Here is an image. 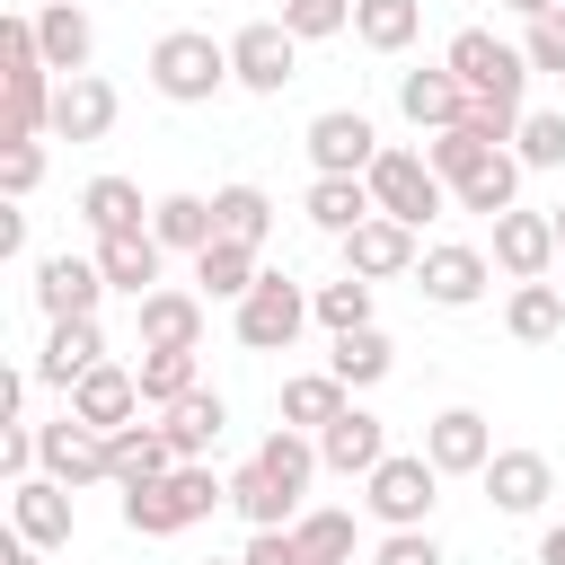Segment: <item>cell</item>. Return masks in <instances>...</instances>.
I'll return each instance as SVG.
<instances>
[{
	"label": "cell",
	"instance_id": "44dd1931",
	"mask_svg": "<svg viewBox=\"0 0 565 565\" xmlns=\"http://www.w3.org/2000/svg\"><path fill=\"white\" fill-rule=\"evenodd\" d=\"M71 486H53V477H26V486H9V530L26 539V547H71Z\"/></svg>",
	"mask_w": 565,
	"mask_h": 565
},
{
	"label": "cell",
	"instance_id": "9a60e30c",
	"mask_svg": "<svg viewBox=\"0 0 565 565\" xmlns=\"http://www.w3.org/2000/svg\"><path fill=\"white\" fill-rule=\"evenodd\" d=\"M397 115L433 141V132H450V124H468V88H459V71L450 62H424V71H397Z\"/></svg>",
	"mask_w": 565,
	"mask_h": 565
},
{
	"label": "cell",
	"instance_id": "d6a6232c",
	"mask_svg": "<svg viewBox=\"0 0 565 565\" xmlns=\"http://www.w3.org/2000/svg\"><path fill=\"white\" fill-rule=\"evenodd\" d=\"M106 468H115V486H150V477L177 468V450H168L159 424H124V433H106Z\"/></svg>",
	"mask_w": 565,
	"mask_h": 565
},
{
	"label": "cell",
	"instance_id": "4fadbf2b",
	"mask_svg": "<svg viewBox=\"0 0 565 565\" xmlns=\"http://www.w3.org/2000/svg\"><path fill=\"white\" fill-rule=\"evenodd\" d=\"M415 265H424V247H415V230L388 221V212H371V221L344 238V274H362V282H415Z\"/></svg>",
	"mask_w": 565,
	"mask_h": 565
},
{
	"label": "cell",
	"instance_id": "bcb514c9",
	"mask_svg": "<svg viewBox=\"0 0 565 565\" xmlns=\"http://www.w3.org/2000/svg\"><path fill=\"white\" fill-rule=\"evenodd\" d=\"M371 565H450V556H441V539H433V530H380Z\"/></svg>",
	"mask_w": 565,
	"mask_h": 565
},
{
	"label": "cell",
	"instance_id": "ac0fdd59",
	"mask_svg": "<svg viewBox=\"0 0 565 565\" xmlns=\"http://www.w3.org/2000/svg\"><path fill=\"white\" fill-rule=\"evenodd\" d=\"M115 115H124V97H115V79H97V71H79V79L53 88V141H106Z\"/></svg>",
	"mask_w": 565,
	"mask_h": 565
},
{
	"label": "cell",
	"instance_id": "f907efd6",
	"mask_svg": "<svg viewBox=\"0 0 565 565\" xmlns=\"http://www.w3.org/2000/svg\"><path fill=\"white\" fill-rule=\"evenodd\" d=\"M503 9H512V18H521V26H530V18H556V9H565V0H503Z\"/></svg>",
	"mask_w": 565,
	"mask_h": 565
},
{
	"label": "cell",
	"instance_id": "5bb4252c",
	"mask_svg": "<svg viewBox=\"0 0 565 565\" xmlns=\"http://www.w3.org/2000/svg\"><path fill=\"white\" fill-rule=\"evenodd\" d=\"M494 450H503V441H494V424H486L477 406H441V415L424 424V459H433L441 477H486Z\"/></svg>",
	"mask_w": 565,
	"mask_h": 565
},
{
	"label": "cell",
	"instance_id": "d6986e66",
	"mask_svg": "<svg viewBox=\"0 0 565 565\" xmlns=\"http://www.w3.org/2000/svg\"><path fill=\"white\" fill-rule=\"evenodd\" d=\"M556 256H565V247H556V221H547V212H503V221H494V265H503L512 282H547Z\"/></svg>",
	"mask_w": 565,
	"mask_h": 565
},
{
	"label": "cell",
	"instance_id": "2e32d148",
	"mask_svg": "<svg viewBox=\"0 0 565 565\" xmlns=\"http://www.w3.org/2000/svg\"><path fill=\"white\" fill-rule=\"evenodd\" d=\"M97 300H106V274H97V256H44L35 265V309H44V327L53 318H97Z\"/></svg>",
	"mask_w": 565,
	"mask_h": 565
},
{
	"label": "cell",
	"instance_id": "8d00e7d4",
	"mask_svg": "<svg viewBox=\"0 0 565 565\" xmlns=\"http://www.w3.org/2000/svg\"><path fill=\"white\" fill-rule=\"evenodd\" d=\"M327 371H335L344 388H380V380L397 371V344H388L380 327H353V335H335V353H327Z\"/></svg>",
	"mask_w": 565,
	"mask_h": 565
},
{
	"label": "cell",
	"instance_id": "ba28073f",
	"mask_svg": "<svg viewBox=\"0 0 565 565\" xmlns=\"http://www.w3.org/2000/svg\"><path fill=\"white\" fill-rule=\"evenodd\" d=\"M300 150H309L318 177H371V159H380L388 141H380V124H371L362 106H327V115H309V141H300Z\"/></svg>",
	"mask_w": 565,
	"mask_h": 565
},
{
	"label": "cell",
	"instance_id": "d590c367",
	"mask_svg": "<svg viewBox=\"0 0 565 565\" xmlns=\"http://www.w3.org/2000/svg\"><path fill=\"white\" fill-rule=\"evenodd\" d=\"M291 547H300V565H353V512L344 503H309L291 521Z\"/></svg>",
	"mask_w": 565,
	"mask_h": 565
},
{
	"label": "cell",
	"instance_id": "d4e9b609",
	"mask_svg": "<svg viewBox=\"0 0 565 565\" xmlns=\"http://www.w3.org/2000/svg\"><path fill=\"white\" fill-rule=\"evenodd\" d=\"M300 212H309V230H327V238L344 247V238H353V230H362L380 203H371V185H362V177H309Z\"/></svg>",
	"mask_w": 565,
	"mask_h": 565
},
{
	"label": "cell",
	"instance_id": "f546056e",
	"mask_svg": "<svg viewBox=\"0 0 565 565\" xmlns=\"http://www.w3.org/2000/svg\"><path fill=\"white\" fill-rule=\"evenodd\" d=\"M79 221H88V238H115V230H150V203H141L132 177H88L79 185Z\"/></svg>",
	"mask_w": 565,
	"mask_h": 565
},
{
	"label": "cell",
	"instance_id": "7a4b0ae2",
	"mask_svg": "<svg viewBox=\"0 0 565 565\" xmlns=\"http://www.w3.org/2000/svg\"><path fill=\"white\" fill-rule=\"evenodd\" d=\"M150 88L168 97V106H212L221 88H238V71H230V35H203V26H168L159 44H150Z\"/></svg>",
	"mask_w": 565,
	"mask_h": 565
},
{
	"label": "cell",
	"instance_id": "6da1fadb",
	"mask_svg": "<svg viewBox=\"0 0 565 565\" xmlns=\"http://www.w3.org/2000/svg\"><path fill=\"white\" fill-rule=\"evenodd\" d=\"M221 503H230V477H212V459H177L168 477L124 486V530L132 539H177V530L212 521Z\"/></svg>",
	"mask_w": 565,
	"mask_h": 565
},
{
	"label": "cell",
	"instance_id": "5b68a950",
	"mask_svg": "<svg viewBox=\"0 0 565 565\" xmlns=\"http://www.w3.org/2000/svg\"><path fill=\"white\" fill-rule=\"evenodd\" d=\"M362 185H371V203H380L388 221H406V230H424V221L459 212V203H450V185L433 177V159H424V150H406V141H388V150L371 159V177H362Z\"/></svg>",
	"mask_w": 565,
	"mask_h": 565
},
{
	"label": "cell",
	"instance_id": "f1b7e54d",
	"mask_svg": "<svg viewBox=\"0 0 565 565\" xmlns=\"http://www.w3.org/2000/svg\"><path fill=\"white\" fill-rule=\"evenodd\" d=\"M159 433H168L177 459H203V450L230 433V397H221V388H194V397H177V406L159 415Z\"/></svg>",
	"mask_w": 565,
	"mask_h": 565
},
{
	"label": "cell",
	"instance_id": "ab89813d",
	"mask_svg": "<svg viewBox=\"0 0 565 565\" xmlns=\"http://www.w3.org/2000/svg\"><path fill=\"white\" fill-rule=\"evenodd\" d=\"M450 203H459V212H477V221H503V212H521V159L503 150V159H494V168H477V177H468Z\"/></svg>",
	"mask_w": 565,
	"mask_h": 565
},
{
	"label": "cell",
	"instance_id": "db71d44e",
	"mask_svg": "<svg viewBox=\"0 0 565 565\" xmlns=\"http://www.w3.org/2000/svg\"><path fill=\"white\" fill-rule=\"evenodd\" d=\"M547 221H556V247H565V203H556V212H547Z\"/></svg>",
	"mask_w": 565,
	"mask_h": 565
},
{
	"label": "cell",
	"instance_id": "f6af8a7d",
	"mask_svg": "<svg viewBox=\"0 0 565 565\" xmlns=\"http://www.w3.org/2000/svg\"><path fill=\"white\" fill-rule=\"evenodd\" d=\"M521 62H530V71H556V79H565V9H556V18H530V26H521Z\"/></svg>",
	"mask_w": 565,
	"mask_h": 565
},
{
	"label": "cell",
	"instance_id": "7bdbcfd3",
	"mask_svg": "<svg viewBox=\"0 0 565 565\" xmlns=\"http://www.w3.org/2000/svg\"><path fill=\"white\" fill-rule=\"evenodd\" d=\"M512 159L521 168H565V106H530L521 132H512Z\"/></svg>",
	"mask_w": 565,
	"mask_h": 565
},
{
	"label": "cell",
	"instance_id": "7c38bea8",
	"mask_svg": "<svg viewBox=\"0 0 565 565\" xmlns=\"http://www.w3.org/2000/svg\"><path fill=\"white\" fill-rule=\"evenodd\" d=\"M132 335L141 353H203V291L159 282L150 300H132Z\"/></svg>",
	"mask_w": 565,
	"mask_h": 565
},
{
	"label": "cell",
	"instance_id": "9c48e42d",
	"mask_svg": "<svg viewBox=\"0 0 565 565\" xmlns=\"http://www.w3.org/2000/svg\"><path fill=\"white\" fill-rule=\"evenodd\" d=\"M486 282H494V256H486V247H468V238H433V247H424V265H415V291H424L433 309H477V300H486Z\"/></svg>",
	"mask_w": 565,
	"mask_h": 565
},
{
	"label": "cell",
	"instance_id": "7dc6e473",
	"mask_svg": "<svg viewBox=\"0 0 565 565\" xmlns=\"http://www.w3.org/2000/svg\"><path fill=\"white\" fill-rule=\"evenodd\" d=\"M0 185H9V203H26L44 185V141H9L0 150Z\"/></svg>",
	"mask_w": 565,
	"mask_h": 565
},
{
	"label": "cell",
	"instance_id": "b9f144b4",
	"mask_svg": "<svg viewBox=\"0 0 565 565\" xmlns=\"http://www.w3.org/2000/svg\"><path fill=\"white\" fill-rule=\"evenodd\" d=\"M132 371H141V406H150V415H168L177 397L203 388V362H194V353H141Z\"/></svg>",
	"mask_w": 565,
	"mask_h": 565
},
{
	"label": "cell",
	"instance_id": "11a10c76",
	"mask_svg": "<svg viewBox=\"0 0 565 565\" xmlns=\"http://www.w3.org/2000/svg\"><path fill=\"white\" fill-rule=\"evenodd\" d=\"M203 565H238V556H203Z\"/></svg>",
	"mask_w": 565,
	"mask_h": 565
},
{
	"label": "cell",
	"instance_id": "681fc988",
	"mask_svg": "<svg viewBox=\"0 0 565 565\" xmlns=\"http://www.w3.org/2000/svg\"><path fill=\"white\" fill-rule=\"evenodd\" d=\"M0 256H26V212H0Z\"/></svg>",
	"mask_w": 565,
	"mask_h": 565
},
{
	"label": "cell",
	"instance_id": "74e56055",
	"mask_svg": "<svg viewBox=\"0 0 565 565\" xmlns=\"http://www.w3.org/2000/svg\"><path fill=\"white\" fill-rule=\"evenodd\" d=\"M424 159H433V177H441V185L459 194V185H468L477 168H494L503 150H494L486 132H468V124H450V132H433V141H424Z\"/></svg>",
	"mask_w": 565,
	"mask_h": 565
},
{
	"label": "cell",
	"instance_id": "4dcf8cb0",
	"mask_svg": "<svg viewBox=\"0 0 565 565\" xmlns=\"http://www.w3.org/2000/svg\"><path fill=\"white\" fill-rule=\"evenodd\" d=\"M230 512H238L247 530H291L309 503H300V494H282V486H274V477L247 459V468H230Z\"/></svg>",
	"mask_w": 565,
	"mask_h": 565
},
{
	"label": "cell",
	"instance_id": "484cf974",
	"mask_svg": "<svg viewBox=\"0 0 565 565\" xmlns=\"http://www.w3.org/2000/svg\"><path fill=\"white\" fill-rule=\"evenodd\" d=\"M256 282H265V247H238V238H212V247L194 256V291H203V300H230V309H238V300H247Z\"/></svg>",
	"mask_w": 565,
	"mask_h": 565
},
{
	"label": "cell",
	"instance_id": "8fae6325",
	"mask_svg": "<svg viewBox=\"0 0 565 565\" xmlns=\"http://www.w3.org/2000/svg\"><path fill=\"white\" fill-rule=\"evenodd\" d=\"M477 486H486V503H494L503 521H530V512H547V494H556V459L512 441V450H494V459H486V477H477Z\"/></svg>",
	"mask_w": 565,
	"mask_h": 565
},
{
	"label": "cell",
	"instance_id": "52a82bcc",
	"mask_svg": "<svg viewBox=\"0 0 565 565\" xmlns=\"http://www.w3.org/2000/svg\"><path fill=\"white\" fill-rule=\"evenodd\" d=\"M230 318H238V344H247V353H291L300 327H309V291H300L291 274H265Z\"/></svg>",
	"mask_w": 565,
	"mask_h": 565
},
{
	"label": "cell",
	"instance_id": "8992f818",
	"mask_svg": "<svg viewBox=\"0 0 565 565\" xmlns=\"http://www.w3.org/2000/svg\"><path fill=\"white\" fill-rule=\"evenodd\" d=\"M230 71H238L247 97H282V88L300 79V35H291L282 18H247V26L230 35Z\"/></svg>",
	"mask_w": 565,
	"mask_h": 565
},
{
	"label": "cell",
	"instance_id": "60d3db41",
	"mask_svg": "<svg viewBox=\"0 0 565 565\" xmlns=\"http://www.w3.org/2000/svg\"><path fill=\"white\" fill-rule=\"evenodd\" d=\"M371 291H380V282L335 274V282H318V291H309V318H318L327 335H353V327H371Z\"/></svg>",
	"mask_w": 565,
	"mask_h": 565
},
{
	"label": "cell",
	"instance_id": "7402d4cb",
	"mask_svg": "<svg viewBox=\"0 0 565 565\" xmlns=\"http://www.w3.org/2000/svg\"><path fill=\"white\" fill-rule=\"evenodd\" d=\"M35 53H44V71H53V79H79V71H88V53H97L88 9H79V0H44V9H35Z\"/></svg>",
	"mask_w": 565,
	"mask_h": 565
},
{
	"label": "cell",
	"instance_id": "277c9868",
	"mask_svg": "<svg viewBox=\"0 0 565 565\" xmlns=\"http://www.w3.org/2000/svg\"><path fill=\"white\" fill-rule=\"evenodd\" d=\"M433 503H441V468L424 450H388L371 477H362V512L380 530H433Z\"/></svg>",
	"mask_w": 565,
	"mask_h": 565
},
{
	"label": "cell",
	"instance_id": "836d02e7",
	"mask_svg": "<svg viewBox=\"0 0 565 565\" xmlns=\"http://www.w3.org/2000/svg\"><path fill=\"white\" fill-rule=\"evenodd\" d=\"M256 468H265V477H274L282 494H309L327 459H318V433H291V424H274V433L256 441Z\"/></svg>",
	"mask_w": 565,
	"mask_h": 565
},
{
	"label": "cell",
	"instance_id": "83f0119b",
	"mask_svg": "<svg viewBox=\"0 0 565 565\" xmlns=\"http://www.w3.org/2000/svg\"><path fill=\"white\" fill-rule=\"evenodd\" d=\"M150 238H159V247H177V256H203V247L221 238L212 194H159V203H150Z\"/></svg>",
	"mask_w": 565,
	"mask_h": 565
},
{
	"label": "cell",
	"instance_id": "603a6c76",
	"mask_svg": "<svg viewBox=\"0 0 565 565\" xmlns=\"http://www.w3.org/2000/svg\"><path fill=\"white\" fill-rule=\"evenodd\" d=\"M318 459H327V477H371V468L388 459V424H380L371 406H344V415L318 433Z\"/></svg>",
	"mask_w": 565,
	"mask_h": 565
},
{
	"label": "cell",
	"instance_id": "30bf717a",
	"mask_svg": "<svg viewBox=\"0 0 565 565\" xmlns=\"http://www.w3.org/2000/svg\"><path fill=\"white\" fill-rule=\"evenodd\" d=\"M35 450H44V477H53V486H71V494L115 486V468H106V433H88L71 406H62L53 424H35Z\"/></svg>",
	"mask_w": 565,
	"mask_h": 565
},
{
	"label": "cell",
	"instance_id": "1f68e13d",
	"mask_svg": "<svg viewBox=\"0 0 565 565\" xmlns=\"http://www.w3.org/2000/svg\"><path fill=\"white\" fill-rule=\"evenodd\" d=\"M503 335H512V344H556V335H565V282H512Z\"/></svg>",
	"mask_w": 565,
	"mask_h": 565
},
{
	"label": "cell",
	"instance_id": "3957f363",
	"mask_svg": "<svg viewBox=\"0 0 565 565\" xmlns=\"http://www.w3.org/2000/svg\"><path fill=\"white\" fill-rule=\"evenodd\" d=\"M441 62L459 71V88H468V97H486V106H512V115H530L521 97H530V79H539V71H530V62H521V44H503L494 26H459V35L441 44Z\"/></svg>",
	"mask_w": 565,
	"mask_h": 565
},
{
	"label": "cell",
	"instance_id": "cb8c5ba5",
	"mask_svg": "<svg viewBox=\"0 0 565 565\" xmlns=\"http://www.w3.org/2000/svg\"><path fill=\"white\" fill-rule=\"evenodd\" d=\"M88 256H97L106 291H132V300H150V291H159V265H168V247H159L150 230H115V238H97Z\"/></svg>",
	"mask_w": 565,
	"mask_h": 565
},
{
	"label": "cell",
	"instance_id": "c3c4849f",
	"mask_svg": "<svg viewBox=\"0 0 565 565\" xmlns=\"http://www.w3.org/2000/svg\"><path fill=\"white\" fill-rule=\"evenodd\" d=\"M238 565H300V547H291V530H247Z\"/></svg>",
	"mask_w": 565,
	"mask_h": 565
},
{
	"label": "cell",
	"instance_id": "e575fe53",
	"mask_svg": "<svg viewBox=\"0 0 565 565\" xmlns=\"http://www.w3.org/2000/svg\"><path fill=\"white\" fill-rule=\"evenodd\" d=\"M424 35V0H353V44L362 53H406Z\"/></svg>",
	"mask_w": 565,
	"mask_h": 565
},
{
	"label": "cell",
	"instance_id": "4316f807",
	"mask_svg": "<svg viewBox=\"0 0 565 565\" xmlns=\"http://www.w3.org/2000/svg\"><path fill=\"white\" fill-rule=\"evenodd\" d=\"M344 406H353V388H344L335 371H291V380H282V397H274V415H282L291 433H327Z\"/></svg>",
	"mask_w": 565,
	"mask_h": 565
},
{
	"label": "cell",
	"instance_id": "ffe728a7",
	"mask_svg": "<svg viewBox=\"0 0 565 565\" xmlns=\"http://www.w3.org/2000/svg\"><path fill=\"white\" fill-rule=\"evenodd\" d=\"M71 415H79L88 433H124V424H141V371H124V362H97V371L71 388Z\"/></svg>",
	"mask_w": 565,
	"mask_h": 565
},
{
	"label": "cell",
	"instance_id": "816d5d0a",
	"mask_svg": "<svg viewBox=\"0 0 565 565\" xmlns=\"http://www.w3.org/2000/svg\"><path fill=\"white\" fill-rule=\"evenodd\" d=\"M539 565H565V521H556V530H539Z\"/></svg>",
	"mask_w": 565,
	"mask_h": 565
},
{
	"label": "cell",
	"instance_id": "e0dca14e",
	"mask_svg": "<svg viewBox=\"0 0 565 565\" xmlns=\"http://www.w3.org/2000/svg\"><path fill=\"white\" fill-rule=\"evenodd\" d=\"M97 362H106V327H97V318H53V327H44V353H35V380L71 397Z\"/></svg>",
	"mask_w": 565,
	"mask_h": 565
},
{
	"label": "cell",
	"instance_id": "f35d334b",
	"mask_svg": "<svg viewBox=\"0 0 565 565\" xmlns=\"http://www.w3.org/2000/svg\"><path fill=\"white\" fill-rule=\"evenodd\" d=\"M212 212H221V238H238V247H265V238H274V194H265V185H247V177H238V185H221V194H212Z\"/></svg>",
	"mask_w": 565,
	"mask_h": 565
},
{
	"label": "cell",
	"instance_id": "f5cc1de1",
	"mask_svg": "<svg viewBox=\"0 0 565 565\" xmlns=\"http://www.w3.org/2000/svg\"><path fill=\"white\" fill-rule=\"evenodd\" d=\"M9 565H44V547H26V539H9Z\"/></svg>",
	"mask_w": 565,
	"mask_h": 565
},
{
	"label": "cell",
	"instance_id": "ee69618b",
	"mask_svg": "<svg viewBox=\"0 0 565 565\" xmlns=\"http://www.w3.org/2000/svg\"><path fill=\"white\" fill-rule=\"evenodd\" d=\"M282 26H291L300 44H318V35H344V26H353V0H282Z\"/></svg>",
	"mask_w": 565,
	"mask_h": 565
}]
</instances>
